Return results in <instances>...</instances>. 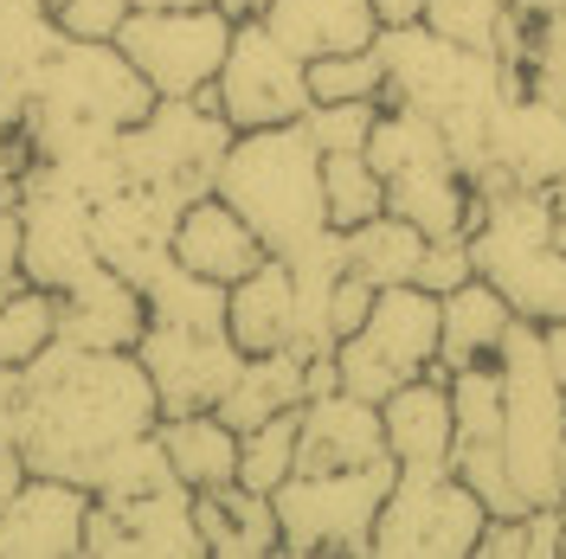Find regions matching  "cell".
<instances>
[{
	"mask_svg": "<svg viewBox=\"0 0 566 559\" xmlns=\"http://www.w3.org/2000/svg\"><path fill=\"white\" fill-rule=\"evenodd\" d=\"M155 419H161V399L136 354L52 341L20 367L13 451L39 476H65V483L91 489L104 456L142 431H155Z\"/></svg>",
	"mask_w": 566,
	"mask_h": 559,
	"instance_id": "obj_1",
	"label": "cell"
},
{
	"mask_svg": "<svg viewBox=\"0 0 566 559\" xmlns=\"http://www.w3.org/2000/svg\"><path fill=\"white\" fill-rule=\"evenodd\" d=\"M374 52L387 59V97L406 104V109H419V116H431V123L451 136L458 168L470 175V187H476L490 109L522 91V65L431 33L424 20L419 27H380V33H374Z\"/></svg>",
	"mask_w": 566,
	"mask_h": 559,
	"instance_id": "obj_2",
	"label": "cell"
},
{
	"mask_svg": "<svg viewBox=\"0 0 566 559\" xmlns=\"http://www.w3.org/2000/svg\"><path fill=\"white\" fill-rule=\"evenodd\" d=\"M212 193L264 239L271 257H290L328 232V200H322V148L303 123H271V129H239Z\"/></svg>",
	"mask_w": 566,
	"mask_h": 559,
	"instance_id": "obj_3",
	"label": "cell"
},
{
	"mask_svg": "<svg viewBox=\"0 0 566 559\" xmlns=\"http://www.w3.org/2000/svg\"><path fill=\"white\" fill-rule=\"evenodd\" d=\"M470 264L522 321H566V245L554 239L547 187L495 180L476 187L470 212Z\"/></svg>",
	"mask_w": 566,
	"mask_h": 559,
	"instance_id": "obj_4",
	"label": "cell"
},
{
	"mask_svg": "<svg viewBox=\"0 0 566 559\" xmlns=\"http://www.w3.org/2000/svg\"><path fill=\"white\" fill-rule=\"evenodd\" d=\"M155 109V91L116 39H77L65 33V45L45 59V71L27 91V136L33 155L65 148L71 136H97V129H129Z\"/></svg>",
	"mask_w": 566,
	"mask_h": 559,
	"instance_id": "obj_5",
	"label": "cell"
},
{
	"mask_svg": "<svg viewBox=\"0 0 566 559\" xmlns=\"http://www.w3.org/2000/svg\"><path fill=\"white\" fill-rule=\"evenodd\" d=\"M502 451L522 502H566V386L541 354V321H509L502 348Z\"/></svg>",
	"mask_w": 566,
	"mask_h": 559,
	"instance_id": "obj_6",
	"label": "cell"
},
{
	"mask_svg": "<svg viewBox=\"0 0 566 559\" xmlns=\"http://www.w3.org/2000/svg\"><path fill=\"white\" fill-rule=\"evenodd\" d=\"M392 456L380 463H354V470H290L271 508H277V553L296 559H367L374 553V515L392 489Z\"/></svg>",
	"mask_w": 566,
	"mask_h": 559,
	"instance_id": "obj_7",
	"label": "cell"
},
{
	"mask_svg": "<svg viewBox=\"0 0 566 559\" xmlns=\"http://www.w3.org/2000/svg\"><path fill=\"white\" fill-rule=\"evenodd\" d=\"M232 136L239 129L219 116L212 91H200V97H155V109L123 129V175H129V187H148V193L187 207V200L212 193Z\"/></svg>",
	"mask_w": 566,
	"mask_h": 559,
	"instance_id": "obj_8",
	"label": "cell"
},
{
	"mask_svg": "<svg viewBox=\"0 0 566 559\" xmlns=\"http://www.w3.org/2000/svg\"><path fill=\"white\" fill-rule=\"evenodd\" d=\"M490 508L458 470H392L374 515V559H470Z\"/></svg>",
	"mask_w": 566,
	"mask_h": 559,
	"instance_id": "obj_9",
	"label": "cell"
},
{
	"mask_svg": "<svg viewBox=\"0 0 566 559\" xmlns=\"http://www.w3.org/2000/svg\"><path fill=\"white\" fill-rule=\"evenodd\" d=\"M424 367H438V296L419 283L380 289L367 321L335 341V380L360 399H374V405L392 386L419 380Z\"/></svg>",
	"mask_w": 566,
	"mask_h": 559,
	"instance_id": "obj_10",
	"label": "cell"
},
{
	"mask_svg": "<svg viewBox=\"0 0 566 559\" xmlns=\"http://www.w3.org/2000/svg\"><path fill=\"white\" fill-rule=\"evenodd\" d=\"M109 39L148 77L155 97H200V91H212V77L226 65L232 20L212 0H193V7H136V13H123V27Z\"/></svg>",
	"mask_w": 566,
	"mask_h": 559,
	"instance_id": "obj_11",
	"label": "cell"
},
{
	"mask_svg": "<svg viewBox=\"0 0 566 559\" xmlns=\"http://www.w3.org/2000/svg\"><path fill=\"white\" fill-rule=\"evenodd\" d=\"M212 104L232 129H271V123H303L310 116V59L290 52L264 20H239L226 65L212 77Z\"/></svg>",
	"mask_w": 566,
	"mask_h": 559,
	"instance_id": "obj_12",
	"label": "cell"
},
{
	"mask_svg": "<svg viewBox=\"0 0 566 559\" xmlns=\"http://www.w3.org/2000/svg\"><path fill=\"white\" fill-rule=\"evenodd\" d=\"M13 212H20V277L39 283V289H65L84 271H97V239H91V200L65 187L45 161L27 168L20 193H13Z\"/></svg>",
	"mask_w": 566,
	"mask_h": 559,
	"instance_id": "obj_13",
	"label": "cell"
},
{
	"mask_svg": "<svg viewBox=\"0 0 566 559\" xmlns=\"http://www.w3.org/2000/svg\"><path fill=\"white\" fill-rule=\"evenodd\" d=\"M136 360L155 380L161 412H212L219 392L239 373V341L226 328H180V321H148L136 341Z\"/></svg>",
	"mask_w": 566,
	"mask_h": 559,
	"instance_id": "obj_14",
	"label": "cell"
},
{
	"mask_svg": "<svg viewBox=\"0 0 566 559\" xmlns=\"http://www.w3.org/2000/svg\"><path fill=\"white\" fill-rule=\"evenodd\" d=\"M566 175V109L541 91H515L490 109V129H483V175L476 187L495 180H522V187H554Z\"/></svg>",
	"mask_w": 566,
	"mask_h": 559,
	"instance_id": "obj_15",
	"label": "cell"
},
{
	"mask_svg": "<svg viewBox=\"0 0 566 559\" xmlns=\"http://www.w3.org/2000/svg\"><path fill=\"white\" fill-rule=\"evenodd\" d=\"M175 219H180L175 200H161L148 187H116V193H104L91 207L97 257H104L109 271H123L136 289H148V283L175 264Z\"/></svg>",
	"mask_w": 566,
	"mask_h": 559,
	"instance_id": "obj_16",
	"label": "cell"
},
{
	"mask_svg": "<svg viewBox=\"0 0 566 559\" xmlns=\"http://www.w3.org/2000/svg\"><path fill=\"white\" fill-rule=\"evenodd\" d=\"M84 515H91L84 483L27 470V483L0 502V559H77Z\"/></svg>",
	"mask_w": 566,
	"mask_h": 559,
	"instance_id": "obj_17",
	"label": "cell"
},
{
	"mask_svg": "<svg viewBox=\"0 0 566 559\" xmlns=\"http://www.w3.org/2000/svg\"><path fill=\"white\" fill-rule=\"evenodd\" d=\"M387 456V431H380V405L360 399L348 386L310 392L296 412V470H354V463H380Z\"/></svg>",
	"mask_w": 566,
	"mask_h": 559,
	"instance_id": "obj_18",
	"label": "cell"
},
{
	"mask_svg": "<svg viewBox=\"0 0 566 559\" xmlns=\"http://www.w3.org/2000/svg\"><path fill=\"white\" fill-rule=\"evenodd\" d=\"M380 431H387V456L399 470H451V444H458L451 373L424 367L419 380L392 386L380 399Z\"/></svg>",
	"mask_w": 566,
	"mask_h": 559,
	"instance_id": "obj_19",
	"label": "cell"
},
{
	"mask_svg": "<svg viewBox=\"0 0 566 559\" xmlns=\"http://www.w3.org/2000/svg\"><path fill=\"white\" fill-rule=\"evenodd\" d=\"M142 328H148V303L123 271H84L77 283L59 289V341L71 348H109V354H136Z\"/></svg>",
	"mask_w": 566,
	"mask_h": 559,
	"instance_id": "obj_20",
	"label": "cell"
},
{
	"mask_svg": "<svg viewBox=\"0 0 566 559\" xmlns=\"http://www.w3.org/2000/svg\"><path fill=\"white\" fill-rule=\"evenodd\" d=\"M264 257H271L264 239H258V232H251L219 193H200V200L180 207V219H175V264H187V271H200V277H212V283H239L245 271H258Z\"/></svg>",
	"mask_w": 566,
	"mask_h": 559,
	"instance_id": "obj_21",
	"label": "cell"
},
{
	"mask_svg": "<svg viewBox=\"0 0 566 559\" xmlns=\"http://www.w3.org/2000/svg\"><path fill=\"white\" fill-rule=\"evenodd\" d=\"M226 335L239 341V354L296 348V283L283 257H264L258 271L226 283Z\"/></svg>",
	"mask_w": 566,
	"mask_h": 559,
	"instance_id": "obj_22",
	"label": "cell"
},
{
	"mask_svg": "<svg viewBox=\"0 0 566 559\" xmlns=\"http://www.w3.org/2000/svg\"><path fill=\"white\" fill-rule=\"evenodd\" d=\"M155 444L168 451V470L193 495L239 483V431L219 412H161L155 419Z\"/></svg>",
	"mask_w": 566,
	"mask_h": 559,
	"instance_id": "obj_23",
	"label": "cell"
},
{
	"mask_svg": "<svg viewBox=\"0 0 566 559\" xmlns=\"http://www.w3.org/2000/svg\"><path fill=\"white\" fill-rule=\"evenodd\" d=\"M193 521H200V540H207L212 559H271L283 547L271 495L245 489V483L200 489L193 495Z\"/></svg>",
	"mask_w": 566,
	"mask_h": 559,
	"instance_id": "obj_24",
	"label": "cell"
},
{
	"mask_svg": "<svg viewBox=\"0 0 566 559\" xmlns=\"http://www.w3.org/2000/svg\"><path fill=\"white\" fill-rule=\"evenodd\" d=\"M264 27L290 52H303V59L354 52V45H374V33H380L374 0H271L264 7Z\"/></svg>",
	"mask_w": 566,
	"mask_h": 559,
	"instance_id": "obj_25",
	"label": "cell"
},
{
	"mask_svg": "<svg viewBox=\"0 0 566 559\" xmlns=\"http://www.w3.org/2000/svg\"><path fill=\"white\" fill-rule=\"evenodd\" d=\"M509 321H515V309H509L483 277L444 289V296H438V367L458 373V367L495 360L502 335H509Z\"/></svg>",
	"mask_w": 566,
	"mask_h": 559,
	"instance_id": "obj_26",
	"label": "cell"
},
{
	"mask_svg": "<svg viewBox=\"0 0 566 559\" xmlns=\"http://www.w3.org/2000/svg\"><path fill=\"white\" fill-rule=\"evenodd\" d=\"M303 399H310V360L296 348H277V354H245L212 412L232 424V431H251L258 419L290 412V405H303Z\"/></svg>",
	"mask_w": 566,
	"mask_h": 559,
	"instance_id": "obj_27",
	"label": "cell"
},
{
	"mask_svg": "<svg viewBox=\"0 0 566 559\" xmlns=\"http://www.w3.org/2000/svg\"><path fill=\"white\" fill-rule=\"evenodd\" d=\"M109 508H116V521L129 527V553H142V559H200L207 553L187 483H161V489L109 502Z\"/></svg>",
	"mask_w": 566,
	"mask_h": 559,
	"instance_id": "obj_28",
	"label": "cell"
},
{
	"mask_svg": "<svg viewBox=\"0 0 566 559\" xmlns=\"http://www.w3.org/2000/svg\"><path fill=\"white\" fill-rule=\"evenodd\" d=\"M59 45H65V27L45 0H0V91L27 97Z\"/></svg>",
	"mask_w": 566,
	"mask_h": 559,
	"instance_id": "obj_29",
	"label": "cell"
},
{
	"mask_svg": "<svg viewBox=\"0 0 566 559\" xmlns=\"http://www.w3.org/2000/svg\"><path fill=\"white\" fill-rule=\"evenodd\" d=\"M419 257H424V232L412 219H399V212H374V219H360L348 232V271L367 277L374 289L412 283Z\"/></svg>",
	"mask_w": 566,
	"mask_h": 559,
	"instance_id": "obj_30",
	"label": "cell"
},
{
	"mask_svg": "<svg viewBox=\"0 0 566 559\" xmlns=\"http://www.w3.org/2000/svg\"><path fill=\"white\" fill-rule=\"evenodd\" d=\"M52 341H59V296L27 277L0 283V367H27Z\"/></svg>",
	"mask_w": 566,
	"mask_h": 559,
	"instance_id": "obj_31",
	"label": "cell"
},
{
	"mask_svg": "<svg viewBox=\"0 0 566 559\" xmlns=\"http://www.w3.org/2000/svg\"><path fill=\"white\" fill-rule=\"evenodd\" d=\"M322 200H328V225L354 232L360 219L387 212V180L374 175L367 148H328L322 155Z\"/></svg>",
	"mask_w": 566,
	"mask_h": 559,
	"instance_id": "obj_32",
	"label": "cell"
},
{
	"mask_svg": "<svg viewBox=\"0 0 566 559\" xmlns=\"http://www.w3.org/2000/svg\"><path fill=\"white\" fill-rule=\"evenodd\" d=\"M296 412L303 405H290V412H271V419H258L251 431H239V483L258 495H271L296 470Z\"/></svg>",
	"mask_w": 566,
	"mask_h": 559,
	"instance_id": "obj_33",
	"label": "cell"
},
{
	"mask_svg": "<svg viewBox=\"0 0 566 559\" xmlns=\"http://www.w3.org/2000/svg\"><path fill=\"white\" fill-rule=\"evenodd\" d=\"M310 97H316V104H354V97L380 104V97H387V59H380L374 45L322 52V59H310Z\"/></svg>",
	"mask_w": 566,
	"mask_h": 559,
	"instance_id": "obj_34",
	"label": "cell"
},
{
	"mask_svg": "<svg viewBox=\"0 0 566 559\" xmlns=\"http://www.w3.org/2000/svg\"><path fill=\"white\" fill-rule=\"evenodd\" d=\"M380 104H387V97H380ZM380 104H367V97H354V104H310L303 129L316 136L322 155H328V148H367V136H374V116H380Z\"/></svg>",
	"mask_w": 566,
	"mask_h": 559,
	"instance_id": "obj_35",
	"label": "cell"
},
{
	"mask_svg": "<svg viewBox=\"0 0 566 559\" xmlns=\"http://www.w3.org/2000/svg\"><path fill=\"white\" fill-rule=\"evenodd\" d=\"M33 161L39 155H33V136H27V97L0 91V207H13V193H20Z\"/></svg>",
	"mask_w": 566,
	"mask_h": 559,
	"instance_id": "obj_36",
	"label": "cell"
},
{
	"mask_svg": "<svg viewBox=\"0 0 566 559\" xmlns=\"http://www.w3.org/2000/svg\"><path fill=\"white\" fill-rule=\"evenodd\" d=\"M470 277H476V264H470V239H463V232H451V239H424V257H419V271H412L419 289L444 296V289H458V283H470Z\"/></svg>",
	"mask_w": 566,
	"mask_h": 559,
	"instance_id": "obj_37",
	"label": "cell"
},
{
	"mask_svg": "<svg viewBox=\"0 0 566 559\" xmlns=\"http://www.w3.org/2000/svg\"><path fill=\"white\" fill-rule=\"evenodd\" d=\"M136 7H193V0H65L59 27L77 39H109L123 27V13H136Z\"/></svg>",
	"mask_w": 566,
	"mask_h": 559,
	"instance_id": "obj_38",
	"label": "cell"
},
{
	"mask_svg": "<svg viewBox=\"0 0 566 559\" xmlns=\"http://www.w3.org/2000/svg\"><path fill=\"white\" fill-rule=\"evenodd\" d=\"M374 296H380V289H374L367 277L342 271V283L328 289V335H335V341H342V335H354V328L367 321V309H374Z\"/></svg>",
	"mask_w": 566,
	"mask_h": 559,
	"instance_id": "obj_39",
	"label": "cell"
},
{
	"mask_svg": "<svg viewBox=\"0 0 566 559\" xmlns=\"http://www.w3.org/2000/svg\"><path fill=\"white\" fill-rule=\"evenodd\" d=\"M20 431V367H0V444Z\"/></svg>",
	"mask_w": 566,
	"mask_h": 559,
	"instance_id": "obj_40",
	"label": "cell"
},
{
	"mask_svg": "<svg viewBox=\"0 0 566 559\" xmlns=\"http://www.w3.org/2000/svg\"><path fill=\"white\" fill-rule=\"evenodd\" d=\"M20 277V212L0 207V283Z\"/></svg>",
	"mask_w": 566,
	"mask_h": 559,
	"instance_id": "obj_41",
	"label": "cell"
},
{
	"mask_svg": "<svg viewBox=\"0 0 566 559\" xmlns=\"http://www.w3.org/2000/svg\"><path fill=\"white\" fill-rule=\"evenodd\" d=\"M374 20H380V27H419L424 0H374Z\"/></svg>",
	"mask_w": 566,
	"mask_h": 559,
	"instance_id": "obj_42",
	"label": "cell"
},
{
	"mask_svg": "<svg viewBox=\"0 0 566 559\" xmlns=\"http://www.w3.org/2000/svg\"><path fill=\"white\" fill-rule=\"evenodd\" d=\"M541 354H547L554 380L566 386V321H541Z\"/></svg>",
	"mask_w": 566,
	"mask_h": 559,
	"instance_id": "obj_43",
	"label": "cell"
},
{
	"mask_svg": "<svg viewBox=\"0 0 566 559\" xmlns=\"http://www.w3.org/2000/svg\"><path fill=\"white\" fill-rule=\"evenodd\" d=\"M20 483H27V463H20V451H13V444H0V502L20 489Z\"/></svg>",
	"mask_w": 566,
	"mask_h": 559,
	"instance_id": "obj_44",
	"label": "cell"
},
{
	"mask_svg": "<svg viewBox=\"0 0 566 559\" xmlns=\"http://www.w3.org/2000/svg\"><path fill=\"white\" fill-rule=\"evenodd\" d=\"M212 7L239 27V20H264V7H271V0H212Z\"/></svg>",
	"mask_w": 566,
	"mask_h": 559,
	"instance_id": "obj_45",
	"label": "cell"
},
{
	"mask_svg": "<svg viewBox=\"0 0 566 559\" xmlns=\"http://www.w3.org/2000/svg\"><path fill=\"white\" fill-rule=\"evenodd\" d=\"M547 207H554V239L566 245V175L554 180V187H547Z\"/></svg>",
	"mask_w": 566,
	"mask_h": 559,
	"instance_id": "obj_46",
	"label": "cell"
},
{
	"mask_svg": "<svg viewBox=\"0 0 566 559\" xmlns=\"http://www.w3.org/2000/svg\"><path fill=\"white\" fill-rule=\"evenodd\" d=\"M509 7H515L522 20H541V13H560L566 0H509Z\"/></svg>",
	"mask_w": 566,
	"mask_h": 559,
	"instance_id": "obj_47",
	"label": "cell"
},
{
	"mask_svg": "<svg viewBox=\"0 0 566 559\" xmlns=\"http://www.w3.org/2000/svg\"><path fill=\"white\" fill-rule=\"evenodd\" d=\"M560 559H566V527H560Z\"/></svg>",
	"mask_w": 566,
	"mask_h": 559,
	"instance_id": "obj_48",
	"label": "cell"
},
{
	"mask_svg": "<svg viewBox=\"0 0 566 559\" xmlns=\"http://www.w3.org/2000/svg\"><path fill=\"white\" fill-rule=\"evenodd\" d=\"M45 7H52V13H59V7H65V0H45Z\"/></svg>",
	"mask_w": 566,
	"mask_h": 559,
	"instance_id": "obj_49",
	"label": "cell"
}]
</instances>
